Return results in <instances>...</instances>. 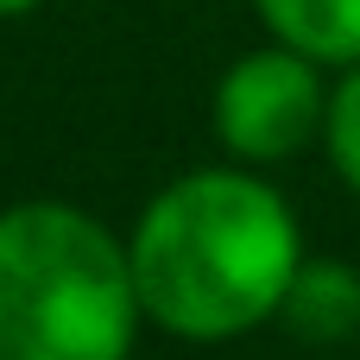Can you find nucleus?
Returning a JSON list of instances; mask_svg holds the SVG:
<instances>
[{
    "mask_svg": "<svg viewBox=\"0 0 360 360\" xmlns=\"http://www.w3.org/2000/svg\"><path fill=\"white\" fill-rule=\"evenodd\" d=\"M127 253L152 329L177 342H234L285 310L304 228L253 165H202L146 202Z\"/></svg>",
    "mask_w": 360,
    "mask_h": 360,
    "instance_id": "1",
    "label": "nucleus"
},
{
    "mask_svg": "<svg viewBox=\"0 0 360 360\" xmlns=\"http://www.w3.org/2000/svg\"><path fill=\"white\" fill-rule=\"evenodd\" d=\"M146 323L127 240L76 202L0 209V360H133Z\"/></svg>",
    "mask_w": 360,
    "mask_h": 360,
    "instance_id": "2",
    "label": "nucleus"
},
{
    "mask_svg": "<svg viewBox=\"0 0 360 360\" xmlns=\"http://www.w3.org/2000/svg\"><path fill=\"white\" fill-rule=\"evenodd\" d=\"M329 89L335 82L323 76V63L278 44V38L234 57L221 70V82H215V101H209L221 152L234 165H285V158H297L304 146L323 139Z\"/></svg>",
    "mask_w": 360,
    "mask_h": 360,
    "instance_id": "3",
    "label": "nucleus"
},
{
    "mask_svg": "<svg viewBox=\"0 0 360 360\" xmlns=\"http://www.w3.org/2000/svg\"><path fill=\"white\" fill-rule=\"evenodd\" d=\"M278 316H285V329L297 342H316V348L354 342L360 335V266H348V259H310L304 253Z\"/></svg>",
    "mask_w": 360,
    "mask_h": 360,
    "instance_id": "4",
    "label": "nucleus"
},
{
    "mask_svg": "<svg viewBox=\"0 0 360 360\" xmlns=\"http://www.w3.org/2000/svg\"><path fill=\"white\" fill-rule=\"evenodd\" d=\"M253 13L278 44L316 57L323 70L360 63V0H253Z\"/></svg>",
    "mask_w": 360,
    "mask_h": 360,
    "instance_id": "5",
    "label": "nucleus"
},
{
    "mask_svg": "<svg viewBox=\"0 0 360 360\" xmlns=\"http://www.w3.org/2000/svg\"><path fill=\"white\" fill-rule=\"evenodd\" d=\"M323 152L335 177L360 196V63H348L329 89V120H323Z\"/></svg>",
    "mask_w": 360,
    "mask_h": 360,
    "instance_id": "6",
    "label": "nucleus"
},
{
    "mask_svg": "<svg viewBox=\"0 0 360 360\" xmlns=\"http://www.w3.org/2000/svg\"><path fill=\"white\" fill-rule=\"evenodd\" d=\"M32 6H44V0H0V19H25Z\"/></svg>",
    "mask_w": 360,
    "mask_h": 360,
    "instance_id": "7",
    "label": "nucleus"
}]
</instances>
